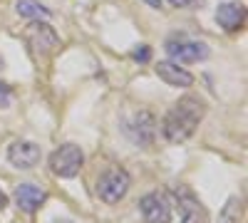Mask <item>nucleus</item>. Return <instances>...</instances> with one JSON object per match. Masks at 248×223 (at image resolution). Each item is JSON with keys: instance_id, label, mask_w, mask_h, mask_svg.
Returning <instances> with one entry per match:
<instances>
[{"instance_id": "1", "label": "nucleus", "mask_w": 248, "mask_h": 223, "mask_svg": "<svg viewBox=\"0 0 248 223\" xmlns=\"http://www.w3.org/2000/svg\"><path fill=\"white\" fill-rule=\"evenodd\" d=\"M203 114H206V104L199 97H191V94L181 97L161 121L164 139H167L169 144H181V141H186L189 136H194Z\"/></svg>"}, {"instance_id": "2", "label": "nucleus", "mask_w": 248, "mask_h": 223, "mask_svg": "<svg viewBox=\"0 0 248 223\" xmlns=\"http://www.w3.org/2000/svg\"><path fill=\"white\" fill-rule=\"evenodd\" d=\"M129 186H132V176L124 171L122 166H112V169H107L105 174L97 178L94 193H97L99 201H105V204L114 206V204H119V201L127 196Z\"/></svg>"}, {"instance_id": "3", "label": "nucleus", "mask_w": 248, "mask_h": 223, "mask_svg": "<svg viewBox=\"0 0 248 223\" xmlns=\"http://www.w3.org/2000/svg\"><path fill=\"white\" fill-rule=\"evenodd\" d=\"M25 43L32 50V55L47 57L60 47V37H57L55 28L47 25L45 20H35V23H30L28 30H25Z\"/></svg>"}, {"instance_id": "4", "label": "nucleus", "mask_w": 248, "mask_h": 223, "mask_svg": "<svg viewBox=\"0 0 248 223\" xmlns=\"http://www.w3.org/2000/svg\"><path fill=\"white\" fill-rule=\"evenodd\" d=\"M82 164H85V151L77 144H62L50 154V169L60 178H72L79 174Z\"/></svg>"}, {"instance_id": "5", "label": "nucleus", "mask_w": 248, "mask_h": 223, "mask_svg": "<svg viewBox=\"0 0 248 223\" xmlns=\"http://www.w3.org/2000/svg\"><path fill=\"white\" fill-rule=\"evenodd\" d=\"M124 132H127V136L134 141V144L139 147H152L154 144V136H156V119L152 112H139L134 114L129 121H127V127H124Z\"/></svg>"}, {"instance_id": "6", "label": "nucleus", "mask_w": 248, "mask_h": 223, "mask_svg": "<svg viewBox=\"0 0 248 223\" xmlns=\"http://www.w3.org/2000/svg\"><path fill=\"white\" fill-rule=\"evenodd\" d=\"M167 52L171 57V62H201V59L209 57V45L179 37V40H169L167 43Z\"/></svg>"}, {"instance_id": "7", "label": "nucleus", "mask_w": 248, "mask_h": 223, "mask_svg": "<svg viewBox=\"0 0 248 223\" xmlns=\"http://www.w3.org/2000/svg\"><path fill=\"white\" fill-rule=\"evenodd\" d=\"M139 211H141L147 223H171V204H169V198L159 191L141 196Z\"/></svg>"}, {"instance_id": "8", "label": "nucleus", "mask_w": 248, "mask_h": 223, "mask_svg": "<svg viewBox=\"0 0 248 223\" xmlns=\"http://www.w3.org/2000/svg\"><path fill=\"white\" fill-rule=\"evenodd\" d=\"M8 159H10L13 166L28 171V169H35L40 164L43 149H40L35 141H15V144H10V149H8Z\"/></svg>"}, {"instance_id": "9", "label": "nucleus", "mask_w": 248, "mask_h": 223, "mask_svg": "<svg viewBox=\"0 0 248 223\" xmlns=\"http://www.w3.org/2000/svg\"><path fill=\"white\" fill-rule=\"evenodd\" d=\"M174 196L179 201L181 223H206V208L201 206V201L189 189H186V186H176Z\"/></svg>"}, {"instance_id": "10", "label": "nucleus", "mask_w": 248, "mask_h": 223, "mask_svg": "<svg viewBox=\"0 0 248 223\" xmlns=\"http://www.w3.org/2000/svg\"><path fill=\"white\" fill-rule=\"evenodd\" d=\"M216 23L226 32H238L243 28V23H246V8H243V3H238V0L221 3L216 8Z\"/></svg>"}, {"instance_id": "11", "label": "nucleus", "mask_w": 248, "mask_h": 223, "mask_svg": "<svg viewBox=\"0 0 248 223\" xmlns=\"http://www.w3.org/2000/svg\"><path fill=\"white\" fill-rule=\"evenodd\" d=\"M13 198H15V204H17L20 211L35 213V211L47 201V191L40 189V186H35V184H20V186L15 189Z\"/></svg>"}, {"instance_id": "12", "label": "nucleus", "mask_w": 248, "mask_h": 223, "mask_svg": "<svg viewBox=\"0 0 248 223\" xmlns=\"http://www.w3.org/2000/svg\"><path fill=\"white\" fill-rule=\"evenodd\" d=\"M154 70H156L159 79H164L169 87H191L194 85V74L179 67V62H171V59H161V62H156Z\"/></svg>"}, {"instance_id": "13", "label": "nucleus", "mask_w": 248, "mask_h": 223, "mask_svg": "<svg viewBox=\"0 0 248 223\" xmlns=\"http://www.w3.org/2000/svg\"><path fill=\"white\" fill-rule=\"evenodd\" d=\"M15 10L20 17H30V20H47L52 15L50 8H45L40 0H17Z\"/></svg>"}, {"instance_id": "14", "label": "nucleus", "mask_w": 248, "mask_h": 223, "mask_svg": "<svg viewBox=\"0 0 248 223\" xmlns=\"http://www.w3.org/2000/svg\"><path fill=\"white\" fill-rule=\"evenodd\" d=\"M241 211H243L241 198L231 196L229 201H226V206L221 208V213H218V223H238L241 221Z\"/></svg>"}, {"instance_id": "15", "label": "nucleus", "mask_w": 248, "mask_h": 223, "mask_svg": "<svg viewBox=\"0 0 248 223\" xmlns=\"http://www.w3.org/2000/svg\"><path fill=\"white\" fill-rule=\"evenodd\" d=\"M132 59H137V62H149V59H152V47L139 45V47L132 52Z\"/></svg>"}, {"instance_id": "16", "label": "nucleus", "mask_w": 248, "mask_h": 223, "mask_svg": "<svg viewBox=\"0 0 248 223\" xmlns=\"http://www.w3.org/2000/svg\"><path fill=\"white\" fill-rule=\"evenodd\" d=\"M10 107V87L5 82H0V109Z\"/></svg>"}, {"instance_id": "17", "label": "nucleus", "mask_w": 248, "mask_h": 223, "mask_svg": "<svg viewBox=\"0 0 248 223\" xmlns=\"http://www.w3.org/2000/svg\"><path fill=\"white\" fill-rule=\"evenodd\" d=\"M169 3H171L174 8H186V5H191L194 0H169Z\"/></svg>"}, {"instance_id": "18", "label": "nucleus", "mask_w": 248, "mask_h": 223, "mask_svg": "<svg viewBox=\"0 0 248 223\" xmlns=\"http://www.w3.org/2000/svg\"><path fill=\"white\" fill-rule=\"evenodd\" d=\"M5 206H8V196H5L3 191H0V211H3Z\"/></svg>"}, {"instance_id": "19", "label": "nucleus", "mask_w": 248, "mask_h": 223, "mask_svg": "<svg viewBox=\"0 0 248 223\" xmlns=\"http://www.w3.org/2000/svg\"><path fill=\"white\" fill-rule=\"evenodd\" d=\"M149 8H161V0H144Z\"/></svg>"}, {"instance_id": "20", "label": "nucleus", "mask_w": 248, "mask_h": 223, "mask_svg": "<svg viewBox=\"0 0 248 223\" xmlns=\"http://www.w3.org/2000/svg\"><path fill=\"white\" fill-rule=\"evenodd\" d=\"M55 223H72V221H55Z\"/></svg>"}]
</instances>
